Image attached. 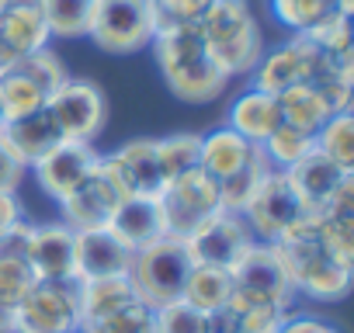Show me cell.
Wrapping results in <instances>:
<instances>
[{"mask_svg":"<svg viewBox=\"0 0 354 333\" xmlns=\"http://www.w3.org/2000/svg\"><path fill=\"white\" fill-rule=\"evenodd\" d=\"M149 46H153V56H156V66H160L167 87L181 101L209 104L226 91L230 77L212 63V56L205 49V39L198 32V21L163 28V32L153 35Z\"/></svg>","mask_w":354,"mask_h":333,"instance_id":"obj_1","label":"cell"},{"mask_svg":"<svg viewBox=\"0 0 354 333\" xmlns=\"http://www.w3.org/2000/svg\"><path fill=\"white\" fill-rule=\"evenodd\" d=\"M278 250L288 264L295 292L316 298V302H337L351 288L354 264H344L333 257L323 243L319 216H299L278 240Z\"/></svg>","mask_w":354,"mask_h":333,"instance_id":"obj_2","label":"cell"},{"mask_svg":"<svg viewBox=\"0 0 354 333\" xmlns=\"http://www.w3.org/2000/svg\"><path fill=\"white\" fill-rule=\"evenodd\" d=\"M198 32L212 63L226 77L250 73L264 56V35L247 0H212L198 18Z\"/></svg>","mask_w":354,"mask_h":333,"instance_id":"obj_3","label":"cell"},{"mask_svg":"<svg viewBox=\"0 0 354 333\" xmlns=\"http://www.w3.org/2000/svg\"><path fill=\"white\" fill-rule=\"evenodd\" d=\"M192 267H195V260H192L185 240L167 233V236H160L132 254L129 281H132L136 298L142 305L160 309L167 302L185 298V285H188Z\"/></svg>","mask_w":354,"mask_h":333,"instance_id":"obj_4","label":"cell"},{"mask_svg":"<svg viewBox=\"0 0 354 333\" xmlns=\"http://www.w3.org/2000/svg\"><path fill=\"white\" fill-rule=\"evenodd\" d=\"M160 209L167 219V233L181 236V240L192 229H198L205 219H212L216 212H226L223 195H219V181L209 178L202 166H192V171L167 181L160 191Z\"/></svg>","mask_w":354,"mask_h":333,"instance_id":"obj_5","label":"cell"},{"mask_svg":"<svg viewBox=\"0 0 354 333\" xmlns=\"http://www.w3.org/2000/svg\"><path fill=\"white\" fill-rule=\"evenodd\" d=\"M87 35L97 42V49L111 56H125L149 46L156 35L153 0H97Z\"/></svg>","mask_w":354,"mask_h":333,"instance_id":"obj_6","label":"cell"},{"mask_svg":"<svg viewBox=\"0 0 354 333\" xmlns=\"http://www.w3.org/2000/svg\"><path fill=\"white\" fill-rule=\"evenodd\" d=\"M233 292L243 295L247 302H271L288 309L295 298V285L288 274V264L278 250V243L254 240L250 250L233 264Z\"/></svg>","mask_w":354,"mask_h":333,"instance_id":"obj_7","label":"cell"},{"mask_svg":"<svg viewBox=\"0 0 354 333\" xmlns=\"http://www.w3.org/2000/svg\"><path fill=\"white\" fill-rule=\"evenodd\" d=\"M243 222L250 226L254 240H264V243H278L281 233L299 219L306 216L292 181L285 171H278V166H268V174L261 178V184L254 188L250 202L243 205Z\"/></svg>","mask_w":354,"mask_h":333,"instance_id":"obj_8","label":"cell"},{"mask_svg":"<svg viewBox=\"0 0 354 333\" xmlns=\"http://www.w3.org/2000/svg\"><path fill=\"white\" fill-rule=\"evenodd\" d=\"M77 281H35L15 309V333H77Z\"/></svg>","mask_w":354,"mask_h":333,"instance_id":"obj_9","label":"cell"},{"mask_svg":"<svg viewBox=\"0 0 354 333\" xmlns=\"http://www.w3.org/2000/svg\"><path fill=\"white\" fill-rule=\"evenodd\" d=\"M46 108L53 111L59 132L66 139H77V142L97 139L104 132V122H108V101H104V91L94 80L66 77L59 84V91L49 97Z\"/></svg>","mask_w":354,"mask_h":333,"instance_id":"obj_10","label":"cell"},{"mask_svg":"<svg viewBox=\"0 0 354 333\" xmlns=\"http://www.w3.org/2000/svg\"><path fill=\"white\" fill-rule=\"evenodd\" d=\"M250 243H254V233L236 212H216L212 219H205L198 229L185 236V247L195 264L223 267V271H233V264L250 250Z\"/></svg>","mask_w":354,"mask_h":333,"instance_id":"obj_11","label":"cell"},{"mask_svg":"<svg viewBox=\"0 0 354 333\" xmlns=\"http://www.w3.org/2000/svg\"><path fill=\"white\" fill-rule=\"evenodd\" d=\"M101 166L111 174V181L122 188L125 198H160L163 191V171L156 160V139H132L122 149L101 156Z\"/></svg>","mask_w":354,"mask_h":333,"instance_id":"obj_12","label":"cell"},{"mask_svg":"<svg viewBox=\"0 0 354 333\" xmlns=\"http://www.w3.org/2000/svg\"><path fill=\"white\" fill-rule=\"evenodd\" d=\"M122 198H125L122 188L111 181V174L101 166V156H97L94 171H91L59 205H63L66 226H70L73 233H84V229H104Z\"/></svg>","mask_w":354,"mask_h":333,"instance_id":"obj_13","label":"cell"},{"mask_svg":"<svg viewBox=\"0 0 354 333\" xmlns=\"http://www.w3.org/2000/svg\"><path fill=\"white\" fill-rule=\"evenodd\" d=\"M49 46L39 0H0V70Z\"/></svg>","mask_w":354,"mask_h":333,"instance_id":"obj_14","label":"cell"},{"mask_svg":"<svg viewBox=\"0 0 354 333\" xmlns=\"http://www.w3.org/2000/svg\"><path fill=\"white\" fill-rule=\"evenodd\" d=\"M97 163V153L91 142H77V139H63L56 149H49L46 156H39L32 163V171L39 178V188L46 195H53L56 202H63Z\"/></svg>","mask_w":354,"mask_h":333,"instance_id":"obj_15","label":"cell"},{"mask_svg":"<svg viewBox=\"0 0 354 333\" xmlns=\"http://www.w3.org/2000/svg\"><path fill=\"white\" fill-rule=\"evenodd\" d=\"M285 174H288V181H292V188H295V195H299L306 216H319V212L330 205V198L354 178L351 171L337 166L330 156H323L316 146H313L299 163H292Z\"/></svg>","mask_w":354,"mask_h":333,"instance_id":"obj_16","label":"cell"},{"mask_svg":"<svg viewBox=\"0 0 354 333\" xmlns=\"http://www.w3.org/2000/svg\"><path fill=\"white\" fill-rule=\"evenodd\" d=\"M73 254H77V233L66 222L32 226L28 264H32L39 281H77Z\"/></svg>","mask_w":354,"mask_h":333,"instance_id":"obj_17","label":"cell"},{"mask_svg":"<svg viewBox=\"0 0 354 333\" xmlns=\"http://www.w3.org/2000/svg\"><path fill=\"white\" fill-rule=\"evenodd\" d=\"M132 254L136 250H129L108 226L104 229H84V233H77V254H73L77 281L129 274Z\"/></svg>","mask_w":354,"mask_h":333,"instance_id":"obj_18","label":"cell"},{"mask_svg":"<svg viewBox=\"0 0 354 333\" xmlns=\"http://www.w3.org/2000/svg\"><path fill=\"white\" fill-rule=\"evenodd\" d=\"M108 229L129 247V250H142L146 243L167 236V219L160 209V198H122L118 209L108 219Z\"/></svg>","mask_w":354,"mask_h":333,"instance_id":"obj_19","label":"cell"},{"mask_svg":"<svg viewBox=\"0 0 354 333\" xmlns=\"http://www.w3.org/2000/svg\"><path fill=\"white\" fill-rule=\"evenodd\" d=\"M257 156H264V149L250 139H243L240 132H233L230 125L226 129H216L209 135H202V149H198V166L216 178V181H226L233 174H240L247 163H254Z\"/></svg>","mask_w":354,"mask_h":333,"instance_id":"obj_20","label":"cell"},{"mask_svg":"<svg viewBox=\"0 0 354 333\" xmlns=\"http://www.w3.org/2000/svg\"><path fill=\"white\" fill-rule=\"evenodd\" d=\"M309 53H313V46L302 35H295L271 56H261V63L254 66V91L281 94L292 84H306L309 80Z\"/></svg>","mask_w":354,"mask_h":333,"instance_id":"obj_21","label":"cell"},{"mask_svg":"<svg viewBox=\"0 0 354 333\" xmlns=\"http://www.w3.org/2000/svg\"><path fill=\"white\" fill-rule=\"evenodd\" d=\"M136 298V288L129 281V274H115V278H91V281H77V309H80V330L97 326L101 319L129 309Z\"/></svg>","mask_w":354,"mask_h":333,"instance_id":"obj_22","label":"cell"},{"mask_svg":"<svg viewBox=\"0 0 354 333\" xmlns=\"http://www.w3.org/2000/svg\"><path fill=\"white\" fill-rule=\"evenodd\" d=\"M0 135H4V142L15 149V156H18L25 166H32L39 156H46L49 149H56V146L66 139V135L59 132V125H56V118H53L49 108H39V111H32V115H25V118L8 122L4 129H0Z\"/></svg>","mask_w":354,"mask_h":333,"instance_id":"obj_23","label":"cell"},{"mask_svg":"<svg viewBox=\"0 0 354 333\" xmlns=\"http://www.w3.org/2000/svg\"><path fill=\"white\" fill-rule=\"evenodd\" d=\"M278 125H281V108H278V97H274V94L247 91V94L236 97L233 108H230V129L240 132L243 139L257 142V146H261Z\"/></svg>","mask_w":354,"mask_h":333,"instance_id":"obj_24","label":"cell"},{"mask_svg":"<svg viewBox=\"0 0 354 333\" xmlns=\"http://www.w3.org/2000/svg\"><path fill=\"white\" fill-rule=\"evenodd\" d=\"M274 97H278V108H281V122L299 129V132L316 135L323 129V122L330 118V108L313 84H292Z\"/></svg>","mask_w":354,"mask_h":333,"instance_id":"obj_25","label":"cell"},{"mask_svg":"<svg viewBox=\"0 0 354 333\" xmlns=\"http://www.w3.org/2000/svg\"><path fill=\"white\" fill-rule=\"evenodd\" d=\"M49 104V91L32 80L25 70L18 66H4L0 70V108H4V118L15 122V118H25L39 108Z\"/></svg>","mask_w":354,"mask_h":333,"instance_id":"obj_26","label":"cell"},{"mask_svg":"<svg viewBox=\"0 0 354 333\" xmlns=\"http://www.w3.org/2000/svg\"><path fill=\"white\" fill-rule=\"evenodd\" d=\"M230 295H233V274L230 271L205 267V264L192 267L188 285H185V302H192L202 312H216V309H226Z\"/></svg>","mask_w":354,"mask_h":333,"instance_id":"obj_27","label":"cell"},{"mask_svg":"<svg viewBox=\"0 0 354 333\" xmlns=\"http://www.w3.org/2000/svg\"><path fill=\"white\" fill-rule=\"evenodd\" d=\"M94 4L97 0H39L42 18L49 25V35H59V39L87 35L91 18H94Z\"/></svg>","mask_w":354,"mask_h":333,"instance_id":"obj_28","label":"cell"},{"mask_svg":"<svg viewBox=\"0 0 354 333\" xmlns=\"http://www.w3.org/2000/svg\"><path fill=\"white\" fill-rule=\"evenodd\" d=\"M316 149L323 156H330L337 166L354 174V115L351 111H340V115H330L323 122V129L313 135Z\"/></svg>","mask_w":354,"mask_h":333,"instance_id":"obj_29","label":"cell"},{"mask_svg":"<svg viewBox=\"0 0 354 333\" xmlns=\"http://www.w3.org/2000/svg\"><path fill=\"white\" fill-rule=\"evenodd\" d=\"M198 149H202V135L195 132H177V135L156 139V160H160L163 181H174L177 174L198 166Z\"/></svg>","mask_w":354,"mask_h":333,"instance_id":"obj_30","label":"cell"},{"mask_svg":"<svg viewBox=\"0 0 354 333\" xmlns=\"http://www.w3.org/2000/svg\"><path fill=\"white\" fill-rule=\"evenodd\" d=\"M226 309L236 316V333H278L288 309L271 305V302H247L243 295H230Z\"/></svg>","mask_w":354,"mask_h":333,"instance_id":"obj_31","label":"cell"},{"mask_svg":"<svg viewBox=\"0 0 354 333\" xmlns=\"http://www.w3.org/2000/svg\"><path fill=\"white\" fill-rule=\"evenodd\" d=\"M316 142H313V135L309 132H299V129H292V125H278L264 142H261V149H264V156H268V163L271 166H278V171H288L292 163H299L309 149H313Z\"/></svg>","mask_w":354,"mask_h":333,"instance_id":"obj_32","label":"cell"},{"mask_svg":"<svg viewBox=\"0 0 354 333\" xmlns=\"http://www.w3.org/2000/svg\"><path fill=\"white\" fill-rule=\"evenodd\" d=\"M309 46H316L319 53H354V42H351V18H344L340 11H326L319 21H313L306 32H299Z\"/></svg>","mask_w":354,"mask_h":333,"instance_id":"obj_33","label":"cell"},{"mask_svg":"<svg viewBox=\"0 0 354 333\" xmlns=\"http://www.w3.org/2000/svg\"><path fill=\"white\" fill-rule=\"evenodd\" d=\"M268 156H257L254 163H247L240 174H233V178H226V181H219V195H223V209L226 212H243V205L250 202V195H254V188L261 184V178L268 174Z\"/></svg>","mask_w":354,"mask_h":333,"instance_id":"obj_34","label":"cell"},{"mask_svg":"<svg viewBox=\"0 0 354 333\" xmlns=\"http://www.w3.org/2000/svg\"><path fill=\"white\" fill-rule=\"evenodd\" d=\"M156 333H209V312L177 298L156 309Z\"/></svg>","mask_w":354,"mask_h":333,"instance_id":"obj_35","label":"cell"},{"mask_svg":"<svg viewBox=\"0 0 354 333\" xmlns=\"http://www.w3.org/2000/svg\"><path fill=\"white\" fill-rule=\"evenodd\" d=\"M80 333H156V309L132 302L129 309H122V312H115V316H108L97 326L80 330Z\"/></svg>","mask_w":354,"mask_h":333,"instance_id":"obj_36","label":"cell"},{"mask_svg":"<svg viewBox=\"0 0 354 333\" xmlns=\"http://www.w3.org/2000/svg\"><path fill=\"white\" fill-rule=\"evenodd\" d=\"M271 8H274V18L281 25L306 32L313 21H319L333 8V0H271Z\"/></svg>","mask_w":354,"mask_h":333,"instance_id":"obj_37","label":"cell"},{"mask_svg":"<svg viewBox=\"0 0 354 333\" xmlns=\"http://www.w3.org/2000/svg\"><path fill=\"white\" fill-rule=\"evenodd\" d=\"M212 0H153L156 15V32L174 28V25H195Z\"/></svg>","mask_w":354,"mask_h":333,"instance_id":"obj_38","label":"cell"},{"mask_svg":"<svg viewBox=\"0 0 354 333\" xmlns=\"http://www.w3.org/2000/svg\"><path fill=\"white\" fill-rule=\"evenodd\" d=\"M25 171L28 166L15 156V149L4 142V135H0V191H18L21 188V181H25Z\"/></svg>","mask_w":354,"mask_h":333,"instance_id":"obj_39","label":"cell"},{"mask_svg":"<svg viewBox=\"0 0 354 333\" xmlns=\"http://www.w3.org/2000/svg\"><path fill=\"white\" fill-rule=\"evenodd\" d=\"M278 333H337V330L323 319H313V316H285Z\"/></svg>","mask_w":354,"mask_h":333,"instance_id":"obj_40","label":"cell"},{"mask_svg":"<svg viewBox=\"0 0 354 333\" xmlns=\"http://www.w3.org/2000/svg\"><path fill=\"white\" fill-rule=\"evenodd\" d=\"M15 222H21V205L11 191H0V236H4Z\"/></svg>","mask_w":354,"mask_h":333,"instance_id":"obj_41","label":"cell"},{"mask_svg":"<svg viewBox=\"0 0 354 333\" xmlns=\"http://www.w3.org/2000/svg\"><path fill=\"white\" fill-rule=\"evenodd\" d=\"M0 333H15V305L0 302Z\"/></svg>","mask_w":354,"mask_h":333,"instance_id":"obj_42","label":"cell"},{"mask_svg":"<svg viewBox=\"0 0 354 333\" xmlns=\"http://www.w3.org/2000/svg\"><path fill=\"white\" fill-rule=\"evenodd\" d=\"M333 11H340L344 18H351L354 15V0H333Z\"/></svg>","mask_w":354,"mask_h":333,"instance_id":"obj_43","label":"cell"},{"mask_svg":"<svg viewBox=\"0 0 354 333\" xmlns=\"http://www.w3.org/2000/svg\"><path fill=\"white\" fill-rule=\"evenodd\" d=\"M8 125V118H4V108H0V129H4Z\"/></svg>","mask_w":354,"mask_h":333,"instance_id":"obj_44","label":"cell"},{"mask_svg":"<svg viewBox=\"0 0 354 333\" xmlns=\"http://www.w3.org/2000/svg\"><path fill=\"white\" fill-rule=\"evenodd\" d=\"M77 333H80V330H77Z\"/></svg>","mask_w":354,"mask_h":333,"instance_id":"obj_45","label":"cell"}]
</instances>
